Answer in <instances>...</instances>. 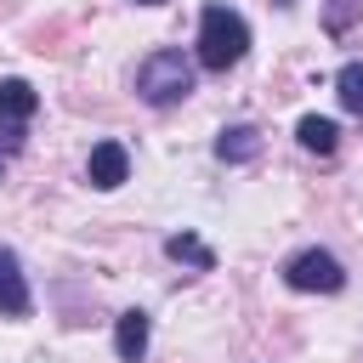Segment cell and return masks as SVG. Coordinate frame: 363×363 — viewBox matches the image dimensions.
I'll return each mask as SVG.
<instances>
[{
  "instance_id": "cell-5",
  "label": "cell",
  "mask_w": 363,
  "mask_h": 363,
  "mask_svg": "<svg viewBox=\"0 0 363 363\" xmlns=\"http://www.w3.org/2000/svg\"><path fill=\"white\" fill-rule=\"evenodd\" d=\"M0 312L28 318V284H23V267H17V255L6 244H0Z\"/></svg>"
},
{
  "instance_id": "cell-6",
  "label": "cell",
  "mask_w": 363,
  "mask_h": 363,
  "mask_svg": "<svg viewBox=\"0 0 363 363\" xmlns=\"http://www.w3.org/2000/svg\"><path fill=\"white\" fill-rule=\"evenodd\" d=\"M113 352H119V363H142V352H147V312H119V329H113Z\"/></svg>"
},
{
  "instance_id": "cell-11",
  "label": "cell",
  "mask_w": 363,
  "mask_h": 363,
  "mask_svg": "<svg viewBox=\"0 0 363 363\" xmlns=\"http://www.w3.org/2000/svg\"><path fill=\"white\" fill-rule=\"evenodd\" d=\"M335 96H340V108H346V113H357V119H363V62H346V68L335 74Z\"/></svg>"
},
{
  "instance_id": "cell-9",
  "label": "cell",
  "mask_w": 363,
  "mask_h": 363,
  "mask_svg": "<svg viewBox=\"0 0 363 363\" xmlns=\"http://www.w3.org/2000/svg\"><path fill=\"white\" fill-rule=\"evenodd\" d=\"M295 136H301V147H306V153H335V142H340L335 119H323V113H306V119L295 125Z\"/></svg>"
},
{
  "instance_id": "cell-2",
  "label": "cell",
  "mask_w": 363,
  "mask_h": 363,
  "mask_svg": "<svg viewBox=\"0 0 363 363\" xmlns=\"http://www.w3.org/2000/svg\"><path fill=\"white\" fill-rule=\"evenodd\" d=\"M187 91H193V62H187L182 51H153V57L136 62V96H142L147 108H170V102H182Z\"/></svg>"
},
{
  "instance_id": "cell-3",
  "label": "cell",
  "mask_w": 363,
  "mask_h": 363,
  "mask_svg": "<svg viewBox=\"0 0 363 363\" xmlns=\"http://www.w3.org/2000/svg\"><path fill=\"white\" fill-rule=\"evenodd\" d=\"M284 284H289V289H323V295H335V289L346 284V267H340L329 250H301V255L284 267Z\"/></svg>"
},
{
  "instance_id": "cell-14",
  "label": "cell",
  "mask_w": 363,
  "mask_h": 363,
  "mask_svg": "<svg viewBox=\"0 0 363 363\" xmlns=\"http://www.w3.org/2000/svg\"><path fill=\"white\" fill-rule=\"evenodd\" d=\"M278 6H295V0H278Z\"/></svg>"
},
{
  "instance_id": "cell-13",
  "label": "cell",
  "mask_w": 363,
  "mask_h": 363,
  "mask_svg": "<svg viewBox=\"0 0 363 363\" xmlns=\"http://www.w3.org/2000/svg\"><path fill=\"white\" fill-rule=\"evenodd\" d=\"M142 6H159V0H142Z\"/></svg>"
},
{
  "instance_id": "cell-7",
  "label": "cell",
  "mask_w": 363,
  "mask_h": 363,
  "mask_svg": "<svg viewBox=\"0 0 363 363\" xmlns=\"http://www.w3.org/2000/svg\"><path fill=\"white\" fill-rule=\"evenodd\" d=\"M34 108H40V96L28 79H0V125H23V119H34Z\"/></svg>"
},
{
  "instance_id": "cell-10",
  "label": "cell",
  "mask_w": 363,
  "mask_h": 363,
  "mask_svg": "<svg viewBox=\"0 0 363 363\" xmlns=\"http://www.w3.org/2000/svg\"><path fill=\"white\" fill-rule=\"evenodd\" d=\"M164 255H170V261H187V267H199V272L216 267V255H210L193 233H170V238H164Z\"/></svg>"
},
{
  "instance_id": "cell-8",
  "label": "cell",
  "mask_w": 363,
  "mask_h": 363,
  "mask_svg": "<svg viewBox=\"0 0 363 363\" xmlns=\"http://www.w3.org/2000/svg\"><path fill=\"white\" fill-rule=\"evenodd\" d=\"M255 153H261V130L255 125H233V130L216 136V159H227V164H250Z\"/></svg>"
},
{
  "instance_id": "cell-1",
  "label": "cell",
  "mask_w": 363,
  "mask_h": 363,
  "mask_svg": "<svg viewBox=\"0 0 363 363\" xmlns=\"http://www.w3.org/2000/svg\"><path fill=\"white\" fill-rule=\"evenodd\" d=\"M244 51H250V23L233 6H204L199 11V62L210 74H227Z\"/></svg>"
},
{
  "instance_id": "cell-12",
  "label": "cell",
  "mask_w": 363,
  "mask_h": 363,
  "mask_svg": "<svg viewBox=\"0 0 363 363\" xmlns=\"http://www.w3.org/2000/svg\"><path fill=\"white\" fill-rule=\"evenodd\" d=\"M357 17H363V0H329V11H323V28H329V34H346Z\"/></svg>"
},
{
  "instance_id": "cell-4",
  "label": "cell",
  "mask_w": 363,
  "mask_h": 363,
  "mask_svg": "<svg viewBox=\"0 0 363 363\" xmlns=\"http://www.w3.org/2000/svg\"><path fill=\"white\" fill-rule=\"evenodd\" d=\"M85 176H91V187L113 193V187L130 176V153H125L119 142H96V147H91V159H85Z\"/></svg>"
}]
</instances>
